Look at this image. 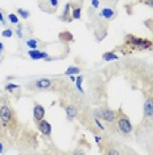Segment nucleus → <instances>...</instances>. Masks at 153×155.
<instances>
[{
    "label": "nucleus",
    "mask_w": 153,
    "mask_h": 155,
    "mask_svg": "<svg viewBox=\"0 0 153 155\" xmlns=\"http://www.w3.org/2000/svg\"><path fill=\"white\" fill-rule=\"evenodd\" d=\"M49 3L54 7L55 9H58V0H49Z\"/></svg>",
    "instance_id": "obj_26"
},
{
    "label": "nucleus",
    "mask_w": 153,
    "mask_h": 155,
    "mask_svg": "<svg viewBox=\"0 0 153 155\" xmlns=\"http://www.w3.org/2000/svg\"><path fill=\"white\" fill-rule=\"evenodd\" d=\"M16 146L19 153L30 154L34 153L38 147H40V139H38V134L32 130L30 127H25L21 130L19 138L16 140Z\"/></svg>",
    "instance_id": "obj_3"
},
{
    "label": "nucleus",
    "mask_w": 153,
    "mask_h": 155,
    "mask_svg": "<svg viewBox=\"0 0 153 155\" xmlns=\"http://www.w3.org/2000/svg\"><path fill=\"white\" fill-rule=\"evenodd\" d=\"M36 129L42 134L44 137L50 138V135H52V125L45 118L42 119V121H40V122H36Z\"/></svg>",
    "instance_id": "obj_6"
},
{
    "label": "nucleus",
    "mask_w": 153,
    "mask_h": 155,
    "mask_svg": "<svg viewBox=\"0 0 153 155\" xmlns=\"http://www.w3.org/2000/svg\"><path fill=\"white\" fill-rule=\"evenodd\" d=\"M83 78H85V77L81 76V74H78V76H76V78H75V89L78 90V93H81V94L85 93V90H83V87H82Z\"/></svg>",
    "instance_id": "obj_16"
},
{
    "label": "nucleus",
    "mask_w": 153,
    "mask_h": 155,
    "mask_svg": "<svg viewBox=\"0 0 153 155\" xmlns=\"http://www.w3.org/2000/svg\"><path fill=\"white\" fill-rule=\"evenodd\" d=\"M103 61H117L119 60V56L115 53V51H110V52H106V53H103L102 56Z\"/></svg>",
    "instance_id": "obj_15"
},
{
    "label": "nucleus",
    "mask_w": 153,
    "mask_h": 155,
    "mask_svg": "<svg viewBox=\"0 0 153 155\" xmlns=\"http://www.w3.org/2000/svg\"><path fill=\"white\" fill-rule=\"evenodd\" d=\"M142 4H145L147 7H149V8H153V0H144Z\"/></svg>",
    "instance_id": "obj_24"
},
{
    "label": "nucleus",
    "mask_w": 153,
    "mask_h": 155,
    "mask_svg": "<svg viewBox=\"0 0 153 155\" xmlns=\"http://www.w3.org/2000/svg\"><path fill=\"white\" fill-rule=\"evenodd\" d=\"M5 151V149H4V142L3 140H0V154H3Z\"/></svg>",
    "instance_id": "obj_27"
},
{
    "label": "nucleus",
    "mask_w": 153,
    "mask_h": 155,
    "mask_svg": "<svg viewBox=\"0 0 153 155\" xmlns=\"http://www.w3.org/2000/svg\"><path fill=\"white\" fill-rule=\"evenodd\" d=\"M16 13L20 16V19H24V20H27V19L30 17V12L27 11V9H23V8H17Z\"/></svg>",
    "instance_id": "obj_18"
},
{
    "label": "nucleus",
    "mask_w": 153,
    "mask_h": 155,
    "mask_svg": "<svg viewBox=\"0 0 153 155\" xmlns=\"http://www.w3.org/2000/svg\"><path fill=\"white\" fill-rule=\"evenodd\" d=\"M45 118V107L42 106V105H40V104H34V106H33V121L34 123L36 122H40V121H42V119Z\"/></svg>",
    "instance_id": "obj_8"
},
{
    "label": "nucleus",
    "mask_w": 153,
    "mask_h": 155,
    "mask_svg": "<svg viewBox=\"0 0 153 155\" xmlns=\"http://www.w3.org/2000/svg\"><path fill=\"white\" fill-rule=\"evenodd\" d=\"M144 24H145V27H147L148 29L152 32V35H153V19H148V20H145ZM152 40H153V38H152Z\"/></svg>",
    "instance_id": "obj_22"
},
{
    "label": "nucleus",
    "mask_w": 153,
    "mask_h": 155,
    "mask_svg": "<svg viewBox=\"0 0 153 155\" xmlns=\"http://www.w3.org/2000/svg\"><path fill=\"white\" fill-rule=\"evenodd\" d=\"M106 131H108L111 135H120L123 138H130V135L133 131L130 117L123 111V109L119 107L116 110V119L114 123H106Z\"/></svg>",
    "instance_id": "obj_2"
},
{
    "label": "nucleus",
    "mask_w": 153,
    "mask_h": 155,
    "mask_svg": "<svg viewBox=\"0 0 153 155\" xmlns=\"http://www.w3.org/2000/svg\"><path fill=\"white\" fill-rule=\"evenodd\" d=\"M81 72H82V68H81V66H78V65H73V66H69V68L65 70L64 74H65V76H67V77H69V76H78Z\"/></svg>",
    "instance_id": "obj_13"
},
{
    "label": "nucleus",
    "mask_w": 153,
    "mask_h": 155,
    "mask_svg": "<svg viewBox=\"0 0 153 155\" xmlns=\"http://www.w3.org/2000/svg\"><path fill=\"white\" fill-rule=\"evenodd\" d=\"M28 56H29L32 60L37 61V60H46V61H52V57H49V54L46 52L41 51V49H29L28 51Z\"/></svg>",
    "instance_id": "obj_7"
},
{
    "label": "nucleus",
    "mask_w": 153,
    "mask_h": 155,
    "mask_svg": "<svg viewBox=\"0 0 153 155\" xmlns=\"http://www.w3.org/2000/svg\"><path fill=\"white\" fill-rule=\"evenodd\" d=\"M60 20H61V21H67V23H70L73 20L71 19V3L65 4L64 12H62V15L60 16Z\"/></svg>",
    "instance_id": "obj_11"
},
{
    "label": "nucleus",
    "mask_w": 153,
    "mask_h": 155,
    "mask_svg": "<svg viewBox=\"0 0 153 155\" xmlns=\"http://www.w3.org/2000/svg\"><path fill=\"white\" fill-rule=\"evenodd\" d=\"M0 23H2V24H4V25H5V23H7L5 17H4V13H3L2 11H0Z\"/></svg>",
    "instance_id": "obj_25"
},
{
    "label": "nucleus",
    "mask_w": 153,
    "mask_h": 155,
    "mask_svg": "<svg viewBox=\"0 0 153 155\" xmlns=\"http://www.w3.org/2000/svg\"><path fill=\"white\" fill-rule=\"evenodd\" d=\"M37 4H38V7H40L41 11H44L46 13H54L55 11H57V9L49 3V0H38Z\"/></svg>",
    "instance_id": "obj_10"
},
{
    "label": "nucleus",
    "mask_w": 153,
    "mask_h": 155,
    "mask_svg": "<svg viewBox=\"0 0 153 155\" xmlns=\"http://www.w3.org/2000/svg\"><path fill=\"white\" fill-rule=\"evenodd\" d=\"M25 87L28 90L32 91H52V93H58L61 96H66V94H70L74 90L71 81L69 82L67 80L61 78V77H55V78H37L33 80L30 82H28Z\"/></svg>",
    "instance_id": "obj_1"
},
{
    "label": "nucleus",
    "mask_w": 153,
    "mask_h": 155,
    "mask_svg": "<svg viewBox=\"0 0 153 155\" xmlns=\"http://www.w3.org/2000/svg\"><path fill=\"white\" fill-rule=\"evenodd\" d=\"M119 49L120 51L126 49V51H123V53H131L135 51H153V40L128 33L124 37V44L120 45Z\"/></svg>",
    "instance_id": "obj_4"
},
{
    "label": "nucleus",
    "mask_w": 153,
    "mask_h": 155,
    "mask_svg": "<svg viewBox=\"0 0 153 155\" xmlns=\"http://www.w3.org/2000/svg\"><path fill=\"white\" fill-rule=\"evenodd\" d=\"M23 29H24V25H23V24H20V23H19V24H17V25H16V29L13 31V32L16 33V36L19 37L20 40H23V38H24V33H23Z\"/></svg>",
    "instance_id": "obj_20"
},
{
    "label": "nucleus",
    "mask_w": 153,
    "mask_h": 155,
    "mask_svg": "<svg viewBox=\"0 0 153 155\" xmlns=\"http://www.w3.org/2000/svg\"><path fill=\"white\" fill-rule=\"evenodd\" d=\"M82 4H83V0H79V2L71 4V19L73 20H79L82 17Z\"/></svg>",
    "instance_id": "obj_9"
},
{
    "label": "nucleus",
    "mask_w": 153,
    "mask_h": 155,
    "mask_svg": "<svg viewBox=\"0 0 153 155\" xmlns=\"http://www.w3.org/2000/svg\"><path fill=\"white\" fill-rule=\"evenodd\" d=\"M100 17H103L104 20H112L115 16H116V12L114 11L112 8H103L99 13Z\"/></svg>",
    "instance_id": "obj_12"
},
{
    "label": "nucleus",
    "mask_w": 153,
    "mask_h": 155,
    "mask_svg": "<svg viewBox=\"0 0 153 155\" xmlns=\"http://www.w3.org/2000/svg\"><path fill=\"white\" fill-rule=\"evenodd\" d=\"M99 4H100L99 0H91V8L92 9H98L99 8Z\"/></svg>",
    "instance_id": "obj_23"
},
{
    "label": "nucleus",
    "mask_w": 153,
    "mask_h": 155,
    "mask_svg": "<svg viewBox=\"0 0 153 155\" xmlns=\"http://www.w3.org/2000/svg\"><path fill=\"white\" fill-rule=\"evenodd\" d=\"M4 51V45H3V43H0V52Z\"/></svg>",
    "instance_id": "obj_28"
},
{
    "label": "nucleus",
    "mask_w": 153,
    "mask_h": 155,
    "mask_svg": "<svg viewBox=\"0 0 153 155\" xmlns=\"http://www.w3.org/2000/svg\"><path fill=\"white\" fill-rule=\"evenodd\" d=\"M7 17H8V21L13 24V25H17V24L20 23V16L17 15V13H8Z\"/></svg>",
    "instance_id": "obj_17"
},
{
    "label": "nucleus",
    "mask_w": 153,
    "mask_h": 155,
    "mask_svg": "<svg viewBox=\"0 0 153 155\" xmlns=\"http://www.w3.org/2000/svg\"><path fill=\"white\" fill-rule=\"evenodd\" d=\"M13 29H11V28H5V29H3V32H2V36L3 37H5V38H11L13 36Z\"/></svg>",
    "instance_id": "obj_21"
},
{
    "label": "nucleus",
    "mask_w": 153,
    "mask_h": 155,
    "mask_svg": "<svg viewBox=\"0 0 153 155\" xmlns=\"http://www.w3.org/2000/svg\"><path fill=\"white\" fill-rule=\"evenodd\" d=\"M20 89V85H17V84H13V82H9L7 84V85L4 86V90L5 91H9V93H13L15 90Z\"/></svg>",
    "instance_id": "obj_19"
},
{
    "label": "nucleus",
    "mask_w": 153,
    "mask_h": 155,
    "mask_svg": "<svg viewBox=\"0 0 153 155\" xmlns=\"http://www.w3.org/2000/svg\"><path fill=\"white\" fill-rule=\"evenodd\" d=\"M25 44L29 49H41V47H42L41 41L38 38H29V40L25 41Z\"/></svg>",
    "instance_id": "obj_14"
},
{
    "label": "nucleus",
    "mask_w": 153,
    "mask_h": 155,
    "mask_svg": "<svg viewBox=\"0 0 153 155\" xmlns=\"http://www.w3.org/2000/svg\"><path fill=\"white\" fill-rule=\"evenodd\" d=\"M139 2H141V3H142V2H144V0H139Z\"/></svg>",
    "instance_id": "obj_29"
},
{
    "label": "nucleus",
    "mask_w": 153,
    "mask_h": 155,
    "mask_svg": "<svg viewBox=\"0 0 153 155\" xmlns=\"http://www.w3.org/2000/svg\"><path fill=\"white\" fill-rule=\"evenodd\" d=\"M91 113L94 117L99 118L104 123H114L115 119H116V110H114L108 106H100L98 109H92Z\"/></svg>",
    "instance_id": "obj_5"
}]
</instances>
